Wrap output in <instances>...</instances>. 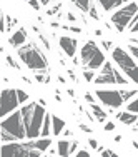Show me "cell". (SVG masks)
<instances>
[{"mask_svg": "<svg viewBox=\"0 0 138 157\" xmlns=\"http://www.w3.org/2000/svg\"><path fill=\"white\" fill-rule=\"evenodd\" d=\"M17 57L32 72H47V69H48V62H47L45 55H43V52L40 50V47L35 42H27L22 47H18Z\"/></svg>", "mask_w": 138, "mask_h": 157, "instance_id": "1", "label": "cell"}, {"mask_svg": "<svg viewBox=\"0 0 138 157\" xmlns=\"http://www.w3.org/2000/svg\"><path fill=\"white\" fill-rule=\"evenodd\" d=\"M0 134H2V142L27 139V130H25L24 121H22L20 110H13L12 114H9L0 121Z\"/></svg>", "mask_w": 138, "mask_h": 157, "instance_id": "2", "label": "cell"}, {"mask_svg": "<svg viewBox=\"0 0 138 157\" xmlns=\"http://www.w3.org/2000/svg\"><path fill=\"white\" fill-rule=\"evenodd\" d=\"M111 60L128 80H132L133 84H138V63L128 50H125L123 47H113Z\"/></svg>", "mask_w": 138, "mask_h": 157, "instance_id": "3", "label": "cell"}, {"mask_svg": "<svg viewBox=\"0 0 138 157\" xmlns=\"http://www.w3.org/2000/svg\"><path fill=\"white\" fill-rule=\"evenodd\" d=\"M80 63L83 65V69H92L98 70L102 69V65L105 63V52L96 45L93 40H87L83 44V47L80 48Z\"/></svg>", "mask_w": 138, "mask_h": 157, "instance_id": "4", "label": "cell"}, {"mask_svg": "<svg viewBox=\"0 0 138 157\" xmlns=\"http://www.w3.org/2000/svg\"><path fill=\"white\" fill-rule=\"evenodd\" d=\"M40 155H43V152L33 147L30 140L3 142L2 145V157H40Z\"/></svg>", "mask_w": 138, "mask_h": 157, "instance_id": "5", "label": "cell"}, {"mask_svg": "<svg viewBox=\"0 0 138 157\" xmlns=\"http://www.w3.org/2000/svg\"><path fill=\"white\" fill-rule=\"evenodd\" d=\"M93 84L96 85H126L128 78L122 74L120 69H115L111 62H105L100 69V74H96L93 78Z\"/></svg>", "mask_w": 138, "mask_h": 157, "instance_id": "6", "label": "cell"}, {"mask_svg": "<svg viewBox=\"0 0 138 157\" xmlns=\"http://www.w3.org/2000/svg\"><path fill=\"white\" fill-rule=\"evenodd\" d=\"M136 13H138V3H135V2H126L125 5H122L120 9H117V12L111 13L110 20H111V24L115 25L117 32L118 33H123V32H125V29L130 25L132 18L135 17Z\"/></svg>", "mask_w": 138, "mask_h": 157, "instance_id": "7", "label": "cell"}, {"mask_svg": "<svg viewBox=\"0 0 138 157\" xmlns=\"http://www.w3.org/2000/svg\"><path fill=\"white\" fill-rule=\"evenodd\" d=\"M18 105H20V102L17 97V89H2L0 90V121L9 114H12L13 110H17Z\"/></svg>", "mask_w": 138, "mask_h": 157, "instance_id": "8", "label": "cell"}, {"mask_svg": "<svg viewBox=\"0 0 138 157\" xmlns=\"http://www.w3.org/2000/svg\"><path fill=\"white\" fill-rule=\"evenodd\" d=\"M95 97L98 102H102L108 109H120L125 104V100L122 99L120 90H115V89H96Z\"/></svg>", "mask_w": 138, "mask_h": 157, "instance_id": "9", "label": "cell"}, {"mask_svg": "<svg viewBox=\"0 0 138 157\" xmlns=\"http://www.w3.org/2000/svg\"><path fill=\"white\" fill-rule=\"evenodd\" d=\"M45 114H47L45 107L40 105V104H35V109H33V114H32V121H30V127L27 129V139H37V137H40V130H42Z\"/></svg>", "mask_w": 138, "mask_h": 157, "instance_id": "10", "label": "cell"}, {"mask_svg": "<svg viewBox=\"0 0 138 157\" xmlns=\"http://www.w3.org/2000/svg\"><path fill=\"white\" fill-rule=\"evenodd\" d=\"M58 45L63 50V54L67 55L68 59H73L77 54V48H78V40L77 39H72V37H67V35H62L58 39Z\"/></svg>", "mask_w": 138, "mask_h": 157, "instance_id": "11", "label": "cell"}, {"mask_svg": "<svg viewBox=\"0 0 138 157\" xmlns=\"http://www.w3.org/2000/svg\"><path fill=\"white\" fill-rule=\"evenodd\" d=\"M27 40H28V33H27V30H25L24 27H18L15 32L10 35V39H9V44H10V47L12 48H17L18 47H22L24 44H27Z\"/></svg>", "mask_w": 138, "mask_h": 157, "instance_id": "12", "label": "cell"}, {"mask_svg": "<svg viewBox=\"0 0 138 157\" xmlns=\"http://www.w3.org/2000/svg\"><path fill=\"white\" fill-rule=\"evenodd\" d=\"M117 119L122 122L123 125H133V124H136V121H138V114H135V112H130V110H120L117 114Z\"/></svg>", "mask_w": 138, "mask_h": 157, "instance_id": "13", "label": "cell"}, {"mask_svg": "<svg viewBox=\"0 0 138 157\" xmlns=\"http://www.w3.org/2000/svg\"><path fill=\"white\" fill-rule=\"evenodd\" d=\"M126 2H128V0H98V5L102 7L105 12H113V10L120 9L122 5H125Z\"/></svg>", "mask_w": 138, "mask_h": 157, "instance_id": "14", "label": "cell"}, {"mask_svg": "<svg viewBox=\"0 0 138 157\" xmlns=\"http://www.w3.org/2000/svg\"><path fill=\"white\" fill-rule=\"evenodd\" d=\"M28 140L32 142V145H33L35 149L42 151L43 155H45V152L52 147V144H53V140H52L50 137H42V139H28Z\"/></svg>", "mask_w": 138, "mask_h": 157, "instance_id": "15", "label": "cell"}, {"mask_svg": "<svg viewBox=\"0 0 138 157\" xmlns=\"http://www.w3.org/2000/svg\"><path fill=\"white\" fill-rule=\"evenodd\" d=\"M90 112H92L93 119H95V121H98V122H105V121H107V117H108L107 110H103L96 102L90 104Z\"/></svg>", "mask_w": 138, "mask_h": 157, "instance_id": "16", "label": "cell"}, {"mask_svg": "<svg viewBox=\"0 0 138 157\" xmlns=\"http://www.w3.org/2000/svg\"><path fill=\"white\" fill-rule=\"evenodd\" d=\"M65 129V121L58 119L57 115H52V136H60Z\"/></svg>", "mask_w": 138, "mask_h": 157, "instance_id": "17", "label": "cell"}, {"mask_svg": "<svg viewBox=\"0 0 138 157\" xmlns=\"http://www.w3.org/2000/svg\"><path fill=\"white\" fill-rule=\"evenodd\" d=\"M70 145H72V142H70L68 139L58 140V144H57V155H60V157H68V155H70Z\"/></svg>", "mask_w": 138, "mask_h": 157, "instance_id": "18", "label": "cell"}, {"mask_svg": "<svg viewBox=\"0 0 138 157\" xmlns=\"http://www.w3.org/2000/svg\"><path fill=\"white\" fill-rule=\"evenodd\" d=\"M48 136H52V114L47 112L42 124V130H40V137H48Z\"/></svg>", "mask_w": 138, "mask_h": 157, "instance_id": "19", "label": "cell"}, {"mask_svg": "<svg viewBox=\"0 0 138 157\" xmlns=\"http://www.w3.org/2000/svg\"><path fill=\"white\" fill-rule=\"evenodd\" d=\"M72 3L83 13H88V10L92 7V0H72Z\"/></svg>", "mask_w": 138, "mask_h": 157, "instance_id": "20", "label": "cell"}, {"mask_svg": "<svg viewBox=\"0 0 138 157\" xmlns=\"http://www.w3.org/2000/svg\"><path fill=\"white\" fill-rule=\"evenodd\" d=\"M17 25H18V20H17V18H13L12 15H5V32L13 30Z\"/></svg>", "mask_w": 138, "mask_h": 157, "instance_id": "21", "label": "cell"}, {"mask_svg": "<svg viewBox=\"0 0 138 157\" xmlns=\"http://www.w3.org/2000/svg\"><path fill=\"white\" fill-rule=\"evenodd\" d=\"M120 94H122V99L125 100V102H128V100H132L133 97L136 95V90L135 89H122Z\"/></svg>", "mask_w": 138, "mask_h": 157, "instance_id": "22", "label": "cell"}, {"mask_svg": "<svg viewBox=\"0 0 138 157\" xmlns=\"http://www.w3.org/2000/svg\"><path fill=\"white\" fill-rule=\"evenodd\" d=\"M126 110L138 114V95H135L132 100H128V104H126Z\"/></svg>", "mask_w": 138, "mask_h": 157, "instance_id": "23", "label": "cell"}, {"mask_svg": "<svg viewBox=\"0 0 138 157\" xmlns=\"http://www.w3.org/2000/svg\"><path fill=\"white\" fill-rule=\"evenodd\" d=\"M35 78L40 84H48L50 82V77L47 75V72H35Z\"/></svg>", "mask_w": 138, "mask_h": 157, "instance_id": "24", "label": "cell"}, {"mask_svg": "<svg viewBox=\"0 0 138 157\" xmlns=\"http://www.w3.org/2000/svg\"><path fill=\"white\" fill-rule=\"evenodd\" d=\"M17 97H18V102L20 104L28 102V99H30V95H28L25 90H22V89H17Z\"/></svg>", "mask_w": 138, "mask_h": 157, "instance_id": "25", "label": "cell"}, {"mask_svg": "<svg viewBox=\"0 0 138 157\" xmlns=\"http://www.w3.org/2000/svg\"><path fill=\"white\" fill-rule=\"evenodd\" d=\"M96 70H92V69H83V78L87 82H93V78H95V75H96Z\"/></svg>", "mask_w": 138, "mask_h": 157, "instance_id": "26", "label": "cell"}, {"mask_svg": "<svg viewBox=\"0 0 138 157\" xmlns=\"http://www.w3.org/2000/svg\"><path fill=\"white\" fill-rule=\"evenodd\" d=\"M128 27H130V32H132L133 35H135V33H138V13L132 18V22H130Z\"/></svg>", "mask_w": 138, "mask_h": 157, "instance_id": "27", "label": "cell"}, {"mask_svg": "<svg viewBox=\"0 0 138 157\" xmlns=\"http://www.w3.org/2000/svg\"><path fill=\"white\" fill-rule=\"evenodd\" d=\"M60 9H62V3H57V5L55 7H52V9H48L47 10V15H58V13H60Z\"/></svg>", "mask_w": 138, "mask_h": 157, "instance_id": "28", "label": "cell"}, {"mask_svg": "<svg viewBox=\"0 0 138 157\" xmlns=\"http://www.w3.org/2000/svg\"><path fill=\"white\" fill-rule=\"evenodd\" d=\"M63 30H68V32H73V33H82L83 30H82L80 27H77V25H62Z\"/></svg>", "mask_w": 138, "mask_h": 157, "instance_id": "29", "label": "cell"}, {"mask_svg": "<svg viewBox=\"0 0 138 157\" xmlns=\"http://www.w3.org/2000/svg\"><path fill=\"white\" fill-rule=\"evenodd\" d=\"M5 62L9 63L10 67H13V69H18V62L12 57V55H5Z\"/></svg>", "mask_w": 138, "mask_h": 157, "instance_id": "30", "label": "cell"}, {"mask_svg": "<svg viewBox=\"0 0 138 157\" xmlns=\"http://www.w3.org/2000/svg\"><path fill=\"white\" fill-rule=\"evenodd\" d=\"M88 13H90V17L93 18V20H98L100 15H98V10H96V7L92 3V7H90V10H88Z\"/></svg>", "mask_w": 138, "mask_h": 157, "instance_id": "31", "label": "cell"}, {"mask_svg": "<svg viewBox=\"0 0 138 157\" xmlns=\"http://www.w3.org/2000/svg\"><path fill=\"white\" fill-rule=\"evenodd\" d=\"M102 47H103V50L111 52V50H113V42H111V40H103V42H102Z\"/></svg>", "mask_w": 138, "mask_h": 157, "instance_id": "32", "label": "cell"}, {"mask_svg": "<svg viewBox=\"0 0 138 157\" xmlns=\"http://www.w3.org/2000/svg\"><path fill=\"white\" fill-rule=\"evenodd\" d=\"M27 3H28V5H30V7H32V9H33V10H37V12H38V10H40V9H42V3H40V2H38V0H28V2H27Z\"/></svg>", "mask_w": 138, "mask_h": 157, "instance_id": "33", "label": "cell"}, {"mask_svg": "<svg viewBox=\"0 0 138 157\" xmlns=\"http://www.w3.org/2000/svg\"><path fill=\"white\" fill-rule=\"evenodd\" d=\"M128 52L133 55V57H135V60L138 62V47H136V45H133V44H130V47H128Z\"/></svg>", "mask_w": 138, "mask_h": 157, "instance_id": "34", "label": "cell"}, {"mask_svg": "<svg viewBox=\"0 0 138 157\" xmlns=\"http://www.w3.org/2000/svg\"><path fill=\"white\" fill-rule=\"evenodd\" d=\"M0 32H5V15L0 9Z\"/></svg>", "mask_w": 138, "mask_h": 157, "instance_id": "35", "label": "cell"}, {"mask_svg": "<svg viewBox=\"0 0 138 157\" xmlns=\"http://www.w3.org/2000/svg\"><path fill=\"white\" fill-rule=\"evenodd\" d=\"M83 97H85V100H87L88 104H93V102H95V99H96V97L93 95L92 92H85V95H83Z\"/></svg>", "mask_w": 138, "mask_h": 157, "instance_id": "36", "label": "cell"}, {"mask_svg": "<svg viewBox=\"0 0 138 157\" xmlns=\"http://www.w3.org/2000/svg\"><path fill=\"white\" fill-rule=\"evenodd\" d=\"M77 157H90V152L87 151V149H80L78 152H75Z\"/></svg>", "mask_w": 138, "mask_h": 157, "instance_id": "37", "label": "cell"}, {"mask_svg": "<svg viewBox=\"0 0 138 157\" xmlns=\"http://www.w3.org/2000/svg\"><path fill=\"white\" fill-rule=\"evenodd\" d=\"M38 39H40V42H42L43 45H45L47 50H50V42H48V39H45L43 35H38Z\"/></svg>", "mask_w": 138, "mask_h": 157, "instance_id": "38", "label": "cell"}, {"mask_svg": "<svg viewBox=\"0 0 138 157\" xmlns=\"http://www.w3.org/2000/svg\"><path fill=\"white\" fill-rule=\"evenodd\" d=\"M77 149H78V142H77V140H73V142H72V145H70V155L75 154Z\"/></svg>", "mask_w": 138, "mask_h": 157, "instance_id": "39", "label": "cell"}, {"mask_svg": "<svg viewBox=\"0 0 138 157\" xmlns=\"http://www.w3.org/2000/svg\"><path fill=\"white\" fill-rule=\"evenodd\" d=\"M88 145H90L93 151H96V149H98V142H96L95 139H90V140H88Z\"/></svg>", "mask_w": 138, "mask_h": 157, "instance_id": "40", "label": "cell"}, {"mask_svg": "<svg viewBox=\"0 0 138 157\" xmlns=\"http://www.w3.org/2000/svg\"><path fill=\"white\" fill-rule=\"evenodd\" d=\"M78 127H80V130H82V132H88V134L92 132V129H90L88 125H85V124H78Z\"/></svg>", "mask_w": 138, "mask_h": 157, "instance_id": "41", "label": "cell"}, {"mask_svg": "<svg viewBox=\"0 0 138 157\" xmlns=\"http://www.w3.org/2000/svg\"><path fill=\"white\" fill-rule=\"evenodd\" d=\"M105 130H107V132H110V130H115V124H113V122H107Z\"/></svg>", "mask_w": 138, "mask_h": 157, "instance_id": "42", "label": "cell"}, {"mask_svg": "<svg viewBox=\"0 0 138 157\" xmlns=\"http://www.w3.org/2000/svg\"><path fill=\"white\" fill-rule=\"evenodd\" d=\"M67 20H68V22H77V17L73 15L72 12H68V13H67Z\"/></svg>", "mask_w": 138, "mask_h": 157, "instance_id": "43", "label": "cell"}, {"mask_svg": "<svg viewBox=\"0 0 138 157\" xmlns=\"http://www.w3.org/2000/svg\"><path fill=\"white\" fill-rule=\"evenodd\" d=\"M63 136H65V137H70V136H72L73 137V132H72V130H70V129H63Z\"/></svg>", "mask_w": 138, "mask_h": 157, "instance_id": "44", "label": "cell"}, {"mask_svg": "<svg viewBox=\"0 0 138 157\" xmlns=\"http://www.w3.org/2000/svg\"><path fill=\"white\" fill-rule=\"evenodd\" d=\"M130 44H138V33H135V37H130Z\"/></svg>", "mask_w": 138, "mask_h": 157, "instance_id": "45", "label": "cell"}, {"mask_svg": "<svg viewBox=\"0 0 138 157\" xmlns=\"http://www.w3.org/2000/svg\"><path fill=\"white\" fill-rule=\"evenodd\" d=\"M38 104H40V105H43V107H47V102H45V99H38Z\"/></svg>", "mask_w": 138, "mask_h": 157, "instance_id": "46", "label": "cell"}, {"mask_svg": "<svg viewBox=\"0 0 138 157\" xmlns=\"http://www.w3.org/2000/svg\"><path fill=\"white\" fill-rule=\"evenodd\" d=\"M38 2H40V3H42V5H45V7H47V5H48V3H50V0H38Z\"/></svg>", "mask_w": 138, "mask_h": 157, "instance_id": "47", "label": "cell"}, {"mask_svg": "<svg viewBox=\"0 0 138 157\" xmlns=\"http://www.w3.org/2000/svg\"><path fill=\"white\" fill-rule=\"evenodd\" d=\"M132 145H133V149H135V151H138V142H136V140H133Z\"/></svg>", "mask_w": 138, "mask_h": 157, "instance_id": "48", "label": "cell"}, {"mask_svg": "<svg viewBox=\"0 0 138 157\" xmlns=\"http://www.w3.org/2000/svg\"><path fill=\"white\" fill-rule=\"evenodd\" d=\"M52 27L57 29V27H62V25H60V24H57V22H52Z\"/></svg>", "mask_w": 138, "mask_h": 157, "instance_id": "49", "label": "cell"}, {"mask_svg": "<svg viewBox=\"0 0 138 157\" xmlns=\"http://www.w3.org/2000/svg\"><path fill=\"white\" fill-rule=\"evenodd\" d=\"M67 92H68V95H72V97L75 95V90H72V89H68V90H67Z\"/></svg>", "mask_w": 138, "mask_h": 157, "instance_id": "50", "label": "cell"}, {"mask_svg": "<svg viewBox=\"0 0 138 157\" xmlns=\"http://www.w3.org/2000/svg\"><path fill=\"white\" fill-rule=\"evenodd\" d=\"M115 142H122V136H117V137H115Z\"/></svg>", "mask_w": 138, "mask_h": 157, "instance_id": "51", "label": "cell"}, {"mask_svg": "<svg viewBox=\"0 0 138 157\" xmlns=\"http://www.w3.org/2000/svg\"><path fill=\"white\" fill-rule=\"evenodd\" d=\"M133 130H138V121H136V125L133 127Z\"/></svg>", "mask_w": 138, "mask_h": 157, "instance_id": "52", "label": "cell"}, {"mask_svg": "<svg viewBox=\"0 0 138 157\" xmlns=\"http://www.w3.org/2000/svg\"><path fill=\"white\" fill-rule=\"evenodd\" d=\"M0 157H2V145H0Z\"/></svg>", "mask_w": 138, "mask_h": 157, "instance_id": "53", "label": "cell"}, {"mask_svg": "<svg viewBox=\"0 0 138 157\" xmlns=\"http://www.w3.org/2000/svg\"><path fill=\"white\" fill-rule=\"evenodd\" d=\"M0 142H2V134H0Z\"/></svg>", "mask_w": 138, "mask_h": 157, "instance_id": "54", "label": "cell"}, {"mask_svg": "<svg viewBox=\"0 0 138 157\" xmlns=\"http://www.w3.org/2000/svg\"><path fill=\"white\" fill-rule=\"evenodd\" d=\"M25 2H28V0H25Z\"/></svg>", "mask_w": 138, "mask_h": 157, "instance_id": "55", "label": "cell"}]
</instances>
